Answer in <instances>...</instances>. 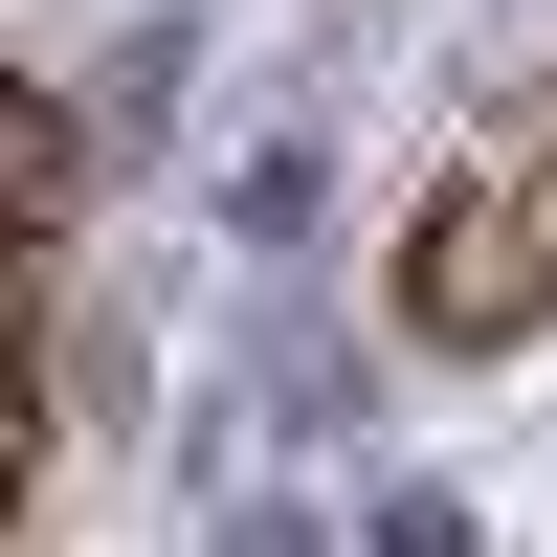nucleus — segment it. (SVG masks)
<instances>
[{
	"label": "nucleus",
	"mask_w": 557,
	"mask_h": 557,
	"mask_svg": "<svg viewBox=\"0 0 557 557\" xmlns=\"http://www.w3.org/2000/svg\"><path fill=\"white\" fill-rule=\"evenodd\" d=\"M401 312H424V335H513V312H557V157H535V178H469V201H424Z\"/></svg>",
	"instance_id": "nucleus-1"
}]
</instances>
